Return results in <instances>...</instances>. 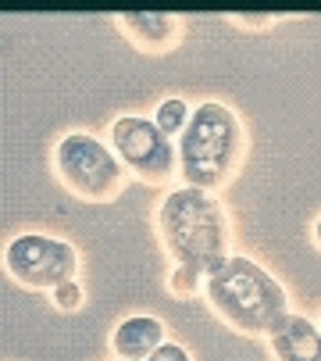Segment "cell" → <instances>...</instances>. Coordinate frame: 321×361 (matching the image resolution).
I'll return each mask as SVG.
<instances>
[{
	"label": "cell",
	"instance_id": "cell-6",
	"mask_svg": "<svg viewBox=\"0 0 321 361\" xmlns=\"http://www.w3.org/2000/svg\"><path fill=\"white\" fill-rule=\"evenodd\" d=\"M111 150L143 183H168L179 172V147L143 115H122L111 126Z\"/></svg>",
	"mask_w": 321,
	"mask_h": 361
},
{
	"label": "cell",
	"instance_id": "cell-8",
	"mask_svg": "<svg viewBox=\"0 0 321 361\" xmlns=\"http://www.w3.org/2000/svg\"><path fill=\"white\" fill-rule=\"evenodd\" d=\"M275 361H321V326H314L303 315H289L272 336Z\"/></svg>",
	"mask_w": 321,
	"mask_h": 361
},
{
	"label": "cell",
	"instance_id": "cell-11",
	"mask_svg": "<svg viewBox=\"0 0 321 361\" xmlns=\"http://www.w3.org/2000/svg\"><path fill=\"white\" fill-rule=\"evenodd\" d=\"M168 286H172V293H179V297H196V293H203V279L193 276V272H186V269H172Z\"/></svg>",
	"mask_w": 321,
	"mask_h": 361
},
{
	"label": "cell",
	"instance_id": "cell-14",
	"mask_svg": "<svg viewBox=\"0 0 321 361\" xmlns=\"http://www.w3.org/2000/svg\"><path fill=\"white\" fill-rule=\"evenodd\" d=\"M239 25H272V18H236Z\"/></svg>",
	"mask_w": 321,
	"mask_h": 361
},
{
	"label": "cell",
	"instance_id": "cell-15",
	"mask_svg": "<svg viewBox=\"0 0 321 361\" xmlns=\"http://www.w3.org/2000/svg\"><path fill=\"white\" fill-rule=\"evenodd\" d=\"M314 243H317V247H321V219H317V222H314Z\"/></svg>",
	"mask_w": 321,
	"mask_h": 361
},
{
	"label": "cell",
	"instance_id": "cell-1",
	"mask_svg": "<svg viewBox=\"0 0 321 361\" xmlns=\"http://www.w3.org/2000/svg\"><path fill=\"white\" fill-rule=\"evenodd\" d=\"M157 233L175 269H186L203 283L232 257L229 254L232 229L225 208L207 190H193V186L172 190L157 208Z\"/></svg>",
	"mask_w": 321,
	"mask_h": 361
},
{
	"label": "cell",
	"instance_id": "cell-3",
	"mask_svg": "<svg viewBox=\"0 0 321 361\" xmlns=\"http://www.w3.org/2000/svg\"><path fill=\"white\" fill-rule=\"evenodd\" d=\"M243 122L222 100H203L193 108L179 136V172L186 186L214 193L225 186L243 161Z\"/></svg>",
	"mask_w": 321,
	"mask_h": 361
},
{
	"label": "cell",
	"instance_id": "cell-10",
	"mask_svg": "<svg viewBox=\"0 0 321 361\" xmlns=\"http://www.w3.org/2000/svg\"><path fill=\"white\" fill-rule=\"evenodd\" d=\"M189 104L182 97H168V100H160L157 104V111H153V126L165 133V136H182V129H186V122H189Z\"/></svg>",
	"mask_w": 321,
	"mask_h": 361
},
{
	"label": "cell",
	"instance_id": "cell-13",
	"mask_svg": "<svg viewBox=\"0 0 321 361\" xmlns=\"http://www.w3.org/2000/svg\"><path fill=\"white\" fill-rule=\"evenodd\" d=\"M146 361H193V357H189V350L182 343H160Z\"/></svg>",
	"mask_w": 321,
	"mask_h": 361
},
{
	"label": "cell",
	"instance_id": "cell-2",
	"mask_svg": "<svg viewBox=\"0 0 321 361\" xmlns=\"http://www.w3.org/2000/svg\"><path fill=\"white\" fill-rule=\"evenodd\" d=\"M203 297L218 319L243 336H272L293 315L286 286L246 254H232L203 283Z\"/></svg>",
	"mask_w": 321,
	"mask_h": 361
},
{
	"label": "cell",
	"instance_id": "cell-12",
	"mask_svg": "<svg viewBox=\"0 0 321 361\" xmlns=\"http://www.w3.org/2000/svg\"><path fill=\"white\" fill-rule=\"evenodd\" d=\"M54 307H58V312H79V307H82V286L75 279L58 286V290H54Z\"/></svg>",
	"mask_w": 321,
	"mask_h": 361
},
{
	"label": "cell",
	"instance_id": "cell-9",
	"mask_svg": "<svg viewBox=\"0 0 321 361\" xmlns=\"http://www.w3.org/2000/svg\"><path fill=\"white\" fill-rule=\"evenodd\" d=\"M118 29L146 54H165L182 39V22L175 15H122Z\"/></svg>",
	"mask_w": 321,
	"mask_h": 361
},
{
	"label": "cell",
	"instance_id": "cell-5",
	"mask_svg": "<svg viewBox=\"0 0 321 361\" xmlns=\"http://www.w3.org/2000/svg\"><path fill=\"white\" fill-rule=\"evenodd\" d=\"M8 276L25 290H58L79 276V250L46 233H22L4 250Z\"/></svg>",
	"mask_w": 321,
	"mask_h": 361
},
{
	"label": "cell",
	"instance_id": "cell-4",
	"mask_svg": "<svg viewBox=\"0 0 321 361\" xmlns=\"http://www.w3.org/2000/svg\"><path fill=\"white\" fill-rule=\"evenodd\" d=\"M54 165H58L61 183L89 204H107L122 197L129 183V169L118 161V154L100 143L89 133H68L54 147Z\"/></svg>",
	"mask_w": 321,
	"mask_h": 361
},
{
	"label": "cell",
	"instance_id": "cell-7",
	"mask_svg": "<svg viewBox=\"0 0 321 361\" xmlns=\"http://www.w3.org/2000/svg\"><path fill=\"white\" fill-rule=\"evenodd\" d=\"M165 340V322L153 319V315H132L125 322L115 326L111 333V350L122 357V361H146Z\"/></svg>",
	"mask_w": 321,
	"mask_h": 361
}]
</instances>
